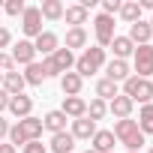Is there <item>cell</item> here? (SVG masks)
I'll list each match as a JSON object with an SVG mask.
<instances>
[{
    "label": "cell",
    "mask_w": 153,
    "mask_h": 153,
    "mask_svg": "<svg viewBox=\"0 0 153 153\" xmlns=\"http://www.w3.org/2000/svg\"><path fill=\"white\" fill-rule=\"evenodd\" d=\"M42 138V120L39 117H24V120H18L15 126H9V144L18 150V144L24 147V144H30V141H39Z\"/></svg>",
    "instance_id": "6da1fadb"
},
{
    "label": "cell",
    "mask_w": 153,
    "mask_h": 153,
    "mask_svg": "<svg viewBox=\"0 0 153 153\" xmlns=\"http://www.w3.org/2000/svg\"><path fill=\"white\" fill-rule=\"evenodd\" d=\"M102 66H105V48H99V45H90V48H84L78 57H75V72H78L81 78L96 75Z\"/></svg>",
    "instance_id": "7a4b0ae2"
},
{
    "label": "cell",
    "mask_w": 153,
    "mask_h": 153,
    "mask_svg": "<svg viewBox=\"0 0 153 153\" xmlns=\"http://www.w3.org/2000/svg\"><path fill=\"white\" fill-rule=\"evenodd\" d=\"M75 66V54L69 48H57L51 57H42V72H45V78H60L63 72H72Z\"/></svg>",
    "instance_id": "3957f363"
},
{
    "label": "cell",
    "mask_w": 153,
    "mask_h": 153,
    "mask_svg": "<svg viewBox=\"0 0 153 153\" xmlns=\"http://www.w3.org/2000/svg\"><path fill=\"white\" fill-rule=\"evenodd\" d=\"M114 138H117L120 144H126V150H141V144H144V132H141L138 123L129 120V117L114 123Z\"/></svg>",
    "instance_id": "277c9868"
},
{
    "label": "cell",
    "mask_w": 153,
    "mask_h": 153,
    "mask_svg": "<svg viewBox=\"0 0 153 153\" xmlns=\"http://www.w3.org/2000/svg\"><path fill=\"white\" fill-rule=\"evenodd\" d=\"M123 96H129L132 102H153V81L150 78H138V75H129V78L123 81Z\"/></svg>",
    "instance_id": "5b68a950"
},
{
    "label": "cell",
    "mask_w": 153,
    "mask_h": 153,
    "mask_svg": "<svg viewBox=\"0 0 153 153\" xmlns=\"http://www.w3.org/2000/svg\"><path fill=\"white\" fill-rule=\"evenodd\" d=\"M132 69L138 78H150L153 75V45H135L132 51Z\"/></svg>",
    "instance_id": "8992f818"
},
{
    "label": "cell",
    "mask_w": 153,
    "mask_h": 153,
    "mask_svg": "<svg viewBox=\"0 0 153 153\" xmlns=\"http://www.w3.org/2000/svg\"><path fill=\"white\" fill-rule=\"evenodd\" d=\"M93 33H96V42H99V48H108V45H111V39L117 36V33H114V18L99 12V15L93 18Z\"/></svg>",
    "instance_id": "52a82bcc"
},
{
    "label": "cell",
    "mask_w": 153,
    "mask_h": 153,
    "mask_svg": "<svg viewBox=\"0 0 153 153\" xmlns=\"http://www.w3.org/2000/svg\"><path fill=\"white\" fill-rule=\"evenodd\" d=\"M21 33L27 39H36L42 33V12H39V6H27L24 9V15H21Z\"/></svg>",
    "instance_id": "ba28073f"
},
{
    "label": "cell",
    "mask_w": 153,
    "mask_h": 153,
    "mask_svg": "<svg viewBox=\"0 0 153 153\" xmlns=\"http://www.w3.org/2000/svg\"><path fill=\"white\" fill-rule=\"evenodd\" d=\"M12 63H15V66H30V63H36V48H33L30 39H18V45L12 48Z\"/></svg>",
    "instance_id": "9c48e42d"
},
{
    "label": "cell",
    "mask_w": 153,
    "mask_h": 153,
    "mask_svg": "<svg viewBox=\"0 0 153 153\" xmlns=\"http://www.w3.org/2000/svg\"><path fill=\"white\" fill-rule=\"evenodd\" d=\"M33 48H36V54H42V57H51V54L60 48V39H57V33H51V30H42V33L33 39Z\"/></svg>",
    "instance_id": "30bf717a"
},
{
    "label": "cell",
    "mask_w": 153,
    "mask_h": 153,
    "mask_svg": "<svg viewBox=\"0 0 153 153\" xmlns=\"http://www.w3.org/2000/svg\"><path fill=\"white\" fill-rule=\"evenodd\" d=\"M12 117H18V120H24V117H30L33 114V99L30 96H24V93H18V96H9V108H6Z\"/></svg>",
    "instance_id": "8fae6325"
},
{
    "label": "cell",
    "mask_w": 153,
    "mask_h": 153,
    "mask_svg": "<svg viewBox=\"0 0 153 153\" xmlns=\"http://www.w3.org/2000/svg\"><path fill=\"white\" fill-rule=\"evenodd\" d=\"M114 132L111 129H96V135L90 138V150L93 153H114Z\"/></svg>",
    "instance_id": "7c38bea8"
},
{
    "label": "cell",
    "mask_w": 153,
    "mask_h": 153,
    "mask_svg": "<svg viewBox=\"0 0 153 153\" xmlns=\"http://www.w3.org/2000/svg\"><path fill=\"white\" fill-rule=\"evenodd\" d=\"M150 39H153V27H150L147 21L129 24V42H132V45H150Z\"/></svg>",
    "instance_id": "4fadbf2b"
},
{
    "label": "cell",
    "mask_w": 153,
    "mask_h": 153,
    "mask_svg": "<svg viewBox=\"0 0 153 153\" xmlns=\"http://www.w3.org/2000/svg\"><path fill=\"white\" fill-rule=\"evenodd\" d=\"M129 75H132V69H129V60H111V63L105 66V78H108V81H114V84L126 81Z\"/></svg>",
    "instance_id": "5bb4252c"
},
{
    "label": "cell",
    "mask_w": 153,
    "mask_h": 153,
    "mask_svg": "<svg viewBox=\"0 0 153 153\" xmlns=\"http://www.w3.org/2000/svg\"><path fill=\"white\" fill-rule=\"evenodd\" d=\"M72 138L75 141H90L93 135H96V123L93 120H87V117H78V120H72Z\"/></svg>",
    "instance_id": "9a60e30c"
},
{
    "label": "cell",
    "mask_w": 153,
    "mask_h": 153,
    "mask_svg": "<svg viewBox=\"0 0 153 153\" xmlns=\"http://www.w3.org/2000/svg\"><path fill=\"white\" fill-rule=\"evenodd\" d=\"M24 75L21 72H6L3 75V84H0V90H3L6 96H18V93H24Z\"/></svg>",
    "instance_id": "2e32d148"
},
{
    "label": "cell",
    "mask_w": 153,
    "mask_h": 153,
    "mask_svg": "<svg viewBox=\"0 0 153 153\" xmlns=\"http://www.w3.org/2000/svg\"><path fill=\"white\" fill-rule=\"evenodd\" d=\"M63 18H66V24H72V27H81V24L90 21V9H84L81 3H72V6L63 9Z\"/></svg>",
    "instance_id": "e0dca14e"
},
{
    "label": "cell",
    "mask_w": 153,
    "mask_h": 153,
    "mask_svg": "<svg viewBox=\"0 0 153 153\" xmlns=\"http://www.w3.org/2000/svg\"><path fill=\"white\" fill-rule=\"evenodd\" d=\"M81 87H84V78H81L78 72H63V75H60V90H63L66 96H78Z\"/></svg>",
    "instance_id": "ac0fdd59"
},
{
    "label": "cell",
    "mask_w": 153,
    "mask_h": 153,
    "mask_svg": "<svg viewBox=\"0 0 153 153\" xmlns=\"http://www.w3.org/2000/svg\"><path fill=\"white\" fill-rule=\"evenodd\" d=\"M132 108H135V102H132L129 96H123V93H120V96H114V99L108 102V111H111L117 120H126V117L132 114Z\"/></svg>",
    "instance_id": "d6986e66"
},
{
    "label": "cell",
    "mask_w": 153,
    "mask_h": 153,
    "mask_svg": "<svg viewBox=\"0 0 153 153\" xmlns=\"http://www.w3.org/2000/svg\"><path fill=\"white\" fill-rule=\"evenodd\" d=\"M42 129H48L51 135H57V132H66V114H63L60 108L48 111V114L42 117Z\"/></svg>",
    "instance_id": "ffe728a7"
},
{
    "label": "cell",
    "mask_w": 153,
    "mask_h": 153,
    "mask_svg": "<svg viewBox=\"0 0 153 153\" xmlns=\"http://www.w3.org/2000/svg\"><path fill=\"white\" fill-rule=\"evenodd\" d=\"M60 111H63L66 117H72V120H78V117H84V114H87V102H84L81 96H66Z\"/></svg>",
    "instance_id": "44dd1931"
},
{
    "label": "cell",
    "mask_w": 153,
    "mask_h": 153,
    "mask_svg": "<svg viewBox=\"0 0 153 153\" xmlns=\"http://www.w3.org/2000/svg\"><path fill=\"white\" fill-rule=\"evenodd\" d=\"M72 147H75L72 132H57V135H51V144H48L51 153H72Z\"/></svg>",
    "instance_id": "7402d4cb"
},
{
    "label": "cell",
    "mask_w": 153,
    "mask_h": 153,
    "mask_svg": "<svg viewBox=\"0 0 153 153\" xmlns=\"http://www.w3.org/2000/svg\"><path fill=\"white\" fill-rule=\"evenodd\" d=\"M108 48H114V60H126V57H132V51H135V45L129 42V36H114Z\"/></svg>",
    "instance_id": "603a6c76"
},
{
    "label": "cell",
    "mask_w": 153,
    "mask_h": 153,
    "mask_svg": "<svg viewBox=\"0 0 153 153\" xmlns=\"http://www.w3.org/2000/svg\"><path fill=\"white\" fill-rule=\"evenodd\" d=\"M84 45H87V30L84 27H69L66 30V45L63 48L75 51V48H84Z\"/></svg>",
    "instance_id": "cb8c5ba5"
},
{
    "label": "cell",
    "mask_w": 153,
    "mask_h": 153,
    "mask_svg": "<svg viewBox=\"0 0 153 153\" xmlns=\"http://www.w3.org/2000/svg\"><path fill=\"white\" fill-rule=\"evenodd\" d=\"M63 3L60 0H42V6H39V12H42V18H48V21H60L63 18Z\"/></svg>",
    "instance_id": "d4e9b609"
},
{
    "label": "cell",
    "mask_w": 153,
    "mask_h": 153,
    "mask_svg": "<svg viewBox=\"0 0 153 153\" xmlns=\"http://www.w3.org/2000/svg\"><path fill=\"white\" fill-rule=\"evenodd\" d=\"M126 24H135L141 21V6H138V0H126V3H120V12H117Z\"/></svg>",
    "instance_id": "484cf974"
},
{
    "label": "cell",
    "mask_w": 153,
    "mask_h": 153,
    "mask_svg": "<svg viewBox=\"0 0 153 153\" xmlns=\"http://www.w3.org/2000/svg\"><path fill=\"white\" fill-rule=\"evenodd\" d=\"M114 96H120L117 84H114V81H108V78H99V81H96V99H102V102H111Z\"/></svg>",
    "instance_id": "4316f807"
},
{
    "label": "cell",
    "mask_w": 153,
    "mask_h": 153,
    "mask_svg": "<svg viewBox=\"0 0 153 153\" xmlns=\"http://www.w3.org/2000/svg\"><path fill=\"white\" fill-rule=\"evenodd\" d=\"M24 84H30V87H39L42 81H45V72H42V63H30V66H24Z\"/></svg>",
    "instance_id": "83f0119b"
},
{
    "label": "cell",
    "mask_w": 153,
    "mask_h": 153,
    "mask_svg": "<svg viewBox=\"0 0 153 153\" xmlns=\"http://www.w3.org/2000/svg\"><path fill=\"white\" fill-rule=\"evenodd\" d=\"M138 129L144 132V135H153V102H147V105H141V114H138Z\"/></svg>",
    "instance_id": "f1b7e54d"
},
{
    "label": "cell",
    "mask_w": 153,
    "mask_h": 153,
    "mask_svg": "<svg viewBox=\"0 0 153 153\" xmlns=\"http://www.w3.org/2000/svg\"><path fill=\"white\" fill-rule=\"evenodd\" d=\"M105 114H108V102H102V99H93V102L87 105V114H84V117L96 123V120H102Z\"/></svg>",
    "instance_id": "f546056e"
},
{
    "label": "cell",
    "mask_w": 153,
    "mask_h": 153,
    "mask_svg": "<svg viewBox=\"0 0 153 153\" xmlns=\"http://www.w3.org/2000/svg\"><path fill=\"white\" fill-rule=\"evenodd\" d=\"M6 15H12V18H18V15H24V9H27V3L24 0H6Z\"/></svg>",
    "instance_id": "4dcf8cb0"
},
{
    "label": "cell",
    "mask_w": 153,
    "mask_h": 153,
    "mask_svg": "<svg viewBox=\"0 0 153 153\" xmlns=\"http://www.w3.org/2000/svg\"><path fill=\"white\" fill-rule=\"evenodd\" d=\"M0 72H15V63H12V54H6V51H0Z\"/></svg>",
    "instance_id": "1f68e13d"
},
{
    "label": "cell",
    "mask_w": 153,
    "mask_h": 153,
    "mask_svg": "<svg viewBox=\"0 0 153 153\" xmlns=\"http://www.w3.org/2000/svg\"><path fill=\"white\" fill-rule=\"evenodd\" d=\"M114 12H120V0H102V15L114 18Z\"/></svg>",
    "instance_id": "d6a6232c"
},
{
    "label": "cell",
    "mask_w": 153,
    "mask_h": 153,
    "mask_svg": "<svg viewBox=\"0 0 153 153\" xmlns=\"http://www.w3.org/2000/svg\"><path fill=\"white\" fill-rule=\"evenodd\" d=\"M21 153H48V147H45V144H39V141H30V144H24V147H21Z\"/></svg>",
    "instance_id": "836d02e7"
},
{
    "label": "cell",
    "mask_w": 153,
    "mask_h": 153,
    "mask_svg": "<svg viewBox=\"0 0 153 153\" xmlns=\"http://www.w3.org/2000/svg\"><path fill=\"white\" fill-rule=\"evenodd\" d=\"M9 42H12V33H9L6 27H0V48H6Z\"/></svg>",
    "instance_id": "e575fe53"
},
{
    "label": "cell",
    "mask_w": 153,
    "mask_h": 153,
    "mask_svg": "<svg viewBox=\"0 0 153 153\" xmlns=\"http://www.w3.org/2000/svg\"><path fill=\"white\" fill-rule=\"evenodd\" d=\"M9 135V120H3V114H0V138Z\"/></svg>",
    "instance_id": "d590c367"
},
{
    "label": "cell",
    "mask_w": 153,
    "mask_h": 153,
    "mask_svg": "<svg viewBox=\"0 0 153 153\" xmlns=\"http://www.w3.org/2000/svg\"><path fill=\"white\" fill-rule=\"evenodd\" d=\"M6 108H9V96H6V93H3V90H0V114H3V111H6Z\"/></svg>",
    "instance_id": "8d00e7d4"
},
{
    "label": "cell",
    "mask_w": 153,
    "mask_h": 153,
    "mask_svg": "<svg viewBox=\"0 0 153 153\" xmlns=\"http://www.w3.org/2000/svg\"><path fill=\"white\" fill-rule=\"evenodd\" d=\"M0 153H18V150H15L12 144H0Z\"/></svg>",
    "instance_id": "74e56055"
},
{
    "label": "cell",
    "mask_w": 153,
    "mask_h": 153,
    "mask_svg": "<svg viewBox=\"0 0 153 153\" xmlns=\"http://www.w3.org/2000/svg\"><path fill=\"white\" fill-rule=\"evenodd\" d=\"M147 24H150V27H153V15H150V21H147Z\"/></svg>",
    "instance_id": "f35d334b"
},
{
    "label": "cell",
    "mask_w": 153,
    "mask_h": 153,
    "mask_svg": "<svg viewBox=\"0 0 153 153\" xmlns=\"http://www.w3.org/2000/svg\"><path fill=\"white\" fill-rule=\"evenodd\" d=\"M0 84H3V72H0Z\"/></svg>",
    "instance_id": "ab89813d"
},
{
    "label": "cell",
    "mask_w": 153,
    "mask_h": 153,
    "mask_svg": "<svg viewBox=\"0 0 153 153\" xmlns=\"http://www.w3.org/2000/svg\"><path fill=\"white\" fill-rule=\"evenodd\" d=\"M84 153H93V150H90V147H87V150H84Z\"/></svg>",
    "instance_id": "60d3db41"
},
{
    "label": "cell",
    "mask_w": 153,
    "mask_h": 153,
    "mask_svg": "<svg viewBox=\"0 0 153 153\" xmlns=\"http://www.w3.org/2000/svg\"><path fill=\"white\" fill-rule=\"evenodd\" d=\"M147 153H153V147H150V150H147Z\"/></svg>",
    "instance_id": "b9f144b4"
},
{
    "label": "cell",
    "mask_w": 153,
    "mask_h": 153,
    "mask_svg": "<svg viewBox=\"0 0 153 153\" xmlns=\"http://www.w3.org/2000/svg\"><path fill=\"white\" fill-rule=\"evenodd\" d=\"M129 153H138V150H129Z\"/></svg>",
    "instance_id": "7bdbcfd3"
}]
</instances>
